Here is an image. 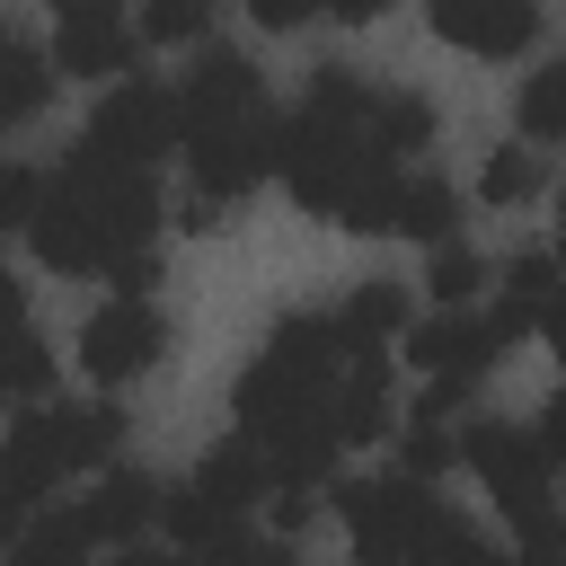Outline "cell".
<instances>
[{"instance_id": "5", "label": "cell", "mask_w": 566, "mask_h": 566, "mask_svg": "<svg viewBox=\"0 0 566 566\" xmlns=\"http://www.w3.org/2000/svg\"><path fill=\"white\" fill-rule=\"evenodd\" d=\"M460 460L478 469V486L495 495V513L513 522V539H522V531L566 522V513H557V469H548V451H539V433H531V424L460 416Z\"/></svg>"}, {"instance_id": "16", "label": "cell", "mask_w": 566, "mask_h": 566, "mask_svg": "<svg viewBox=\"0 0 566 566\" xmlns=\"http://www.w3.org/2000/svg\"><path fill=\"white\" fill-rule=\"evenodd\" d=\"M451 230H460V195H451L433 168H407V195H398V230H389V239L451 248Z\"/></svg>"}, {"instance_id": "12", "label": "cell", "mask_w": 566, "mask_h": 566, "mask_svg": "<svg viewBox=\"0 0 566 566\" xmlns=\"http://www.w3.org/2000/svg\"><path fill=\"white\" fill-rule=\"evenodd\" d=\"M451 460H460V424H451V398H433V389H424V398L398 416V478L433 486Z\"/></svg>"}, {"instance_id": "9", "label": "cell", "mask_w": 566, "mask_h": 566, "mask_svg": "<svg viewBox=\"0 0 566 566\" xmlns=\"http://www.w3.org/2000/svg\"><path fill=\"white\" fill-rule=\"evenodd\" d=\"M133 53H142V18H124L115 0H71L53 18V71L71 80H133Z\"/></svg>"}, {"instance_id": "29", "label": "cell", "mask_w": 566, "mask_h": 566, "mask_svg": "<svg viewBox=\"0 0 566 566\" xmlns=\"http://www.w3.org/2000/svg\"><path fill=\"white\" fill-rule=\"evenodd\" d=\"M548 345H557V363H566V318H557V327H548Z\"/></svg>"}, {"instance_id": "28", "label": "cell", "mask_w": 566, "mask_h": 566, "mask_svg": "<svg viewBox=\"0 0 566 566\" xmlns=\"http://www.w3.org/2000/svg\"><path fill=\"white\" fill-rule=\"evenodd\" d=\"M106 566H186V557H177V548H115Z\"/></svg>"}, {"instance_id": "17", "label": "cell", "mask_w": 566, "mask_h": 566, "mask_svg": "<svg viewBox=\"0 0 566 566\" xmlns=\"http://www.w3.org/2000/svg\"><path fill=\"white\" fill-rule=\"evenodd\" d=\"M539 186H548V168H539L531 142H495L486 168H478V203H531Z\"/></svg>"}, {"instance_id": "14", "label": "cell", "mask_w": 566, "mask_h": 566, "mask_svg": "<svg viewBox=\"0 0 566 566\" xmlns=\"http://www.w3.org/2000/svg\"><path fill=\"white\" fill-rule=\"evenodd\" d=\"M88 557H97V539H88L80 504H44L35 522L9 531V566H88Z\"/></svg>"}, {"instance_id": "10", "label": "cell", "mask_w": 566, "mask_h": 566, "mask_svg": "<svg viewBox=\"0 0 566 566\" xmlns=\"http://www.w3.org/2000/svg\"><path fill=\"white\" fill-rule=\"evenodd\" d=\"M80 504V522H88V539L115 557V548H142V531L168 513V486L150 478V469H106V478H88V495H71Z\"/></svg>"}, {"instance_id": "3", "label": "cell", "mask_w": 566, "mask_h": 566, "mask_svg": "<svg viewBox=\"0 0 566 566\" xmlns=\"http://www.w3.org/2000/svg\"><path fill=\"white\" fill-rule=\"evenodd\" d=\"M124 451V416L97 398V407H27L9 424V460H0V495H9V522H35L71 478H106Z\"/></svg>"}, {"instance_id": "26", "label": "cell", "mask_w": 566, "mask_h": 566, "mask_svg": "<svg viewBox=\"0 0 566 566\" xmlns=\"http://www.w3.org/2000/svg\"><path fill=\"white\" fill-rule=\"evenodd\" d=\"M451 566H522V548H495V539H478V531H469V548H460Z\"/></svg>"}, {"instance_id": "23", "label": "cell", "mask_w": 566, "mask_h": 566, "mask_svg": "<svg viewBox=\"0 0 566 566\" xmlns=\"http://www.w3.org/2000/svg\"><path fill=\"white\" fill-rule=\"evenodd\" d=\"M35 212H44V168L35 159H9L0 168V221L9 230H35Z\"/></svg>"}, {"instance_id": "2", "label": "cell", "mask_w": 566, "mask_h": 566, "mask_svg": "<svg viewBox=\"0 0 566 566\" xmlns=\"http://www.w3.org/2000/svg\"><path fill=\"white\" fill-rule=\"evenodd\" d=\"M177 97H186V186L212 203H239L283 159V115H274L256 62L230 44H203Z\"/></svg>"}, {"instance_id": "11", "label": "cell", "mask_w": 566, "mask_h": 566, "mask_svg": "<svg viewBox=\"0 0 566 566\" xmlns=\"http://www.w3.org/2000/svg\"><path fill=\"white\" fill-rule=\"evenodd\" d=\"M424 27H433L442 44H460V53H478V62L539 44V9H531V0H433Z\"/></svg>"}, {"instance_id": "15", "label": "cell", "mask_w": 566, "mask_h": 566, "mask_svg": "<svg viewBox=\"0 0 566 566\" xmlns=\"http://www.w3.org/2000/svg\"><path fill=\"white\" fill-rule=\"evenodd\" d=\"M44 97H53V53H35V44L0 35V133L35 124V115H44Z\"/></svg>"}, {"instance_id": "6", "label": "cell", "mask_w": 566, "mask_h": 566, "mask_svg": "<svg viewBox=\"0 0 566 566\" xmlns=\"http://www.w3.org/2000/svg\"><path fill=\"white\" fill-rule=\"evenodd\" d=\"M80 142L97 150V159H115V168H159L168 150H186V97L168 88V80H115L97 106H88V124H80Z\"/></svg>"}, {"instance_id": "22", "label": "cell", "mask_w": 566, "mask_h": 566, "mask_svg": "<svg viewBox=\"0 0 566 566\" xmlns=\"http://www.w3.org/2000/svg\"><path fill=\"white\" fill-rule=\"evenodd\" d=\"M203 35H212L203 0H150L142 9V44H203Z\"/></svg>"}, {"instance_id": "13", "label": "cell", "mask_w": 566, "mask_h": 566, "mask_svg": "<svg viewBox=\"0 0 566 566\" xmlns=\"http://www.w3.org/2000/svg\"><path fill=\"white\" fill-rule=\"evenodd\" d=\"M336 318H345V336H354V345H380V354L416 336V301H407V283H389V274L354 283V292L336 301Z\"/></svg>"}, {"instance_id": "25", "label": "cell", "mask_w": 566, "mask_h": 566, "mask_svg": "<svg viewBox=\"0 0 566 566\" xmlns=\"http://www.w3.org/2000/svg\"><path fill=\"white\" fill-rule=\"evenodd\" d=\"M531 433H539V451H548V469H566V389H557V398L539 407V424H531Z\"/></svg>"}, {"instance_id": "27", "label": "cell", "mask_w": 566, "mask_h": 566, "mask_svg": "<svg viewBox=\"0 0 566 566\" xmlns=\"http://www.w3.org/2000/svg\"><path fill=\"white\" fill-rule=\"evenodd\" d=\"M318 9H301V0H256V27H310Z\"/></svg>"}, {"instance_id": "21", "label": "cell", "mask_w": 566, "mask_h": 566, "mask_svg": "<svg viewBox=\"0 0 566 566\" xmlns=\"http://www.w3.org/2000/svg\"><path fill=\"white\" fill-rule=\"evenodd\" d=\"M9 389L27 407H44V389H53V345H44V327L27 310H18V336H9Z\"/></svg>"}, {"instance_id": "4", "label": "cell", "mask_w": 566, "mask_h": 566, "mask_svg": "<svg viewBox=\"0 0 566 566\" xmlns=\"http://www.w3.org/2000/svg\"><path fill=\"white\" fill-rule=\"evenodd\" d=\"M336 522L354 531V557L363 566H451L460 548H469V522L433 495V486H416V478H354V486H336Z\"/></svg>"}, {"instance_id": "7", "label": "cell", "mask_w": 566, "mask_h": 566, "mask_svg": "<svg viewBox=\"0 0 566 566\" xmlns=\"http://www.w3.org/2000/svg\"><path fill=\"white\" fill-rule=\"evenodd\" d=\"M504 345H522L495 310H433V318H416V336H407V363L424 371V389L433 398H469L495 363H504Z\"/></svg>"}, {"instance_id": "20", "label": "cell", "mask_w": 566, "mask_h": 566, "mask_svg": "<svg viewBox=\"0 0 566 566\" xmlns=\"http://www.w3.org/2000/svg\"><path fill=\"white\" fill-rule=\"evenodd\" d=\"M424 292H433V310H478V292H486V265L451 239V248H433V265H424Z\"/></svg>"}, {"instance_id": "8", "label": "cell", "mask_w": 566, "mask_h": 566, "mask_svg": "<svg viewBox=\"0 0 566 566\" xmlns=\"http://www.w3.org/2000/svg\"><path fill=\"white\" fill-rule=\"evenodd\" d=\"M159 363H168V318H159V301L106 292V301L80 318V371H88L97 389H133V380L159 371Z\"/></svg>"}, {"instance_id": "1", "label": "cell", "mask_w": 566, "mask_h": 566, "mask_svg": "<svg viewBox=\"0 0 566 566\" xmlns=\"http://www.w3.org/2000/svg\"><path fill=\"white\" fill-rule=\"evenodd\" d=\"M27 248L53 274H124L142 256H159V195L142 168L97 159L88 142H71V159L44 168V212L27 230Z\"/></svg>"}, {"instance_id": "19", "label": "cell", "mask_w": 566, "mask_h": 566, "mask_svg": "<svg viewBox=\"0 0 566 566\" xmlns=\"http://www.w3.org/2000/svg\"><path fill=\"white\" fill-rule=\"evenodd\" d=\"M433 124H442V115H433V97H424V88L380 80V142H389L398 159H407V150H424V142H433Z\"/></svg>"}, {"instance_id": "24", "label": "cell", "mask_w": 566, "mask_h": 566, "mask_svg": "<svg viewBox=\"0 0 566 566\" xmlns=\"http://www.w3.org/2000/svg\"><path fill=\"white\" fill-rule=\"evenodd\" d=\"M221 221H230V203H212V195H195V186L177 195V230H195V239H212Z\"/></svg>"}, {"instance_id": "18", "label": "cell", "mask_w": 566, "mask_h": 566, "mask_svg": "<svg viewBox=\"0 0 566 566\" xmlns=\"http://www.w3.org/2000/svg\"><path fill=\"white\" fill-rule=\"evenodd\" d=\"M513 124H522V142H566V62H539V71L522 80Z\"/></svg>"}]
</instances>
